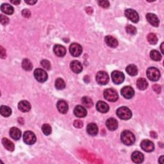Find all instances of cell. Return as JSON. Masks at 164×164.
<instances>
[{"instance_id": "52a82bcc", "label": "cell", "mask_w": 164, "mask_h": 164, "mask_svg": "<svg viewBox=\"0 0 164 164\" xmlns=\"http://www.w3.org/2000/svg\"><path fill=\"white\" fill-rule=\"evenodd\" d=\"M23 140L26 144L32 145L36 142V136L31 131H27L23 135Z\"/></svg>"}, {"instance_id": "e575fe53", "label": "cell", "mask_w": 164, "mask_h": 164, "mask_svg": "<svg viewBox=\"0 0 164 164\" xmlns=\"http://www.w3.org/2000/svg\"><path fill=\"white\" fill-rule=\"evenodd\" d=\"M42 132L45 135H50L51 134V132H52V129H51V126L48 124H45L42 125Z\"/></svg>"}, {"instance_id": "7c38bea8", "label": "cell", "mask_w": 164, "mask_h": 164, "mask_svg": "<svg viewBox=\"0 0 164 164\" xmlns=\"http://www.w3.org/2000/svg\"><path fill=\"white\" fill-rule=\"evenodd\" d=\"M141 148L146 152H152L155 149V145L149 140H144L140 144Z\"/></svg>"}, {"instance_id": "7a4b0ae2", "label": "cell", "mask_w": 164, "mask_h": 164, "mask_svg": "<svg viewBox=\"0 0 164 164\" xmlns=\"http://www.w3.org/2000/svg\"><path fill=\"white\" fill-rule=\"evenodd\" d=\"M117 116L123 120H128L132 116V113L129 109L126 106L120 107L117 110Z\"/></svg>"}, {"instance_id": "44dd1931", "label": "cell", "mask_w": 164, "mask_h": 164, "mask_svg": "<svg viewBox=\"0 0 164 164\" xmlns=\"http://www.w3.org/2000/svg\"><path fill=\"white\" fill-rule=\"evenodd\" d=\"M105 42L106 45L110 48H116L117 46H118V41L117 40L110 36V35H108V36H106L105 37Z\"/></svg>"}, {"instance_id": "60d3db41", "label": "cell", "mask_w": 164, "mask_h": 164, "mask_svg": "<svg viewBox=\"0 0 164 164\" xmlns=\"http://www.w3.org/2000/svg\"><path fill=\"white\" fill-rule=\"evenodd\" d=\"M83 123L80 121V120H76L74 122V127L77 128H81L83 126Z\"/></svg>"}, {"instance_id": "f546056e", "label": "cell", "mask_w": 164, "mask_h": 164, "mask_svg": "<svg viewBox=\"0 0 164 164\" xmlns=\"http://www.w3.org/2000/svg\"><path fill=\"white\" fill-rule=\"evenodd\" d=\"M22 67H23V68L25 71H29L32 69L33 65L30 60L26 59H24L23 62H22Z\"/></svg>"}, {"instance_id": "bcb514c9", "label": "cell", "mask_w": 164, "mask_h": 164, "mask_svg": "<svg viewBox=\"0 0 164 164\" xmlns=\"http://www.w3.org/2000/svg\"><path fill=\"white\" fill-rule=\"evenodd\" d=\"M163 156L160 157V158H159V163H162V164L163 163V162L162 161V160H163Z\"/></svg>"}, {"instance_id": "f6af8a7d", "label": "cell", "mask_w": 164, "mask_h": 164, "mask_svg": "<svg viewBox=\"0 0 164 164\" xmlns=\"http://www.w3.org/2000/svg\"><path fill=\"white\" fill-rule=\"evenodd\" d=\"M10 3L17 5H19L21 3V2L20 1H10Z\"/></svg>"}, {"instance_id": "e0dca14e", "label": "cell", "mask_w": 164, "mask_h": 164, "mask_svg": "<svg viewBox=\"0 0 164 164\" xmlns=\"http://www.w3.org/2000/svg\"><path fill=\"white\" fill-rule=\"evenodd\" d=\"M70 67L72 71L74 73H80L83 70L82 63L77 60L73 61L70 64Z\"/></svg>"}, {"instance_id": "4dcf8cb0", "label": "cell", "mask_w": 164, "mask_h": 164, "mask_svg": "<svg viewBox=\"0 0 164 164\" xmlns=\"http://www.w3.org/2000/svg\"><path fill=\"white\" fill-rule=\"evenodd\" d=\"M150 57L155 61H160L162 59L161 54L157 50H152L150 53Z\"/></svg>"}, {"instance_id": "ba28073f", "label": "cell", "mask_w": 164, "mask_h": 164, "mask_svg": "<svg viewBox=\"0 0 164 164\" xmlns=\"http://www.w3.org/2000/svg\"><path fill=\"white\" fill-rule=\"evenodd\" d=\"M112 79L115 84H121L124 80V75L121 71H114L112 73Z\"/></svg>"}, {"instance_id": "4316f807", "label": "cell", "mask_w": 164, "mask_h": 164, "mask_svg": "<svg viewBox=\"0 0 164 164\" xmlns=\"http://www.w3.org/2000/svg\"><path fill=\"white\" fill-rule=\"evenodd\" d=\"M2 144L8 151H13L14 150V144L12 142H11L7 138H3L2 139Z\"/></svg>"}, {"instance_id": "5b68a950", "label": "cell", "mask_w": 164, "mask_h": 164, "mask_svg": "<svg viewBox=\"0 0 164 164\" xmlns=\"http://www.w3.org/2000/svg\"><path fill=\"white\" fill-rule=\"evenodd\" d=\"M34 76L35 79L40 83L45 82L48 80L47 73L42 69H37L34 71Z\"/></svg>"}, {"instance_id": "f35d334b", "label": "cell", "mask_w": 164, "mask_h": 164, "mask_svg": "<svg viewBox=\"0 0 164 164\" xmlns=\"http://www.w3.org/2000/svg\"><path fill=\"white\" fill-rule=\"evenodd\" d=\"M98 4L103 8H108L110 7V3H109L108 1H99L98 2Z\"/></svg>"}, {"instance_id": "d590c367", "label": "cell", "mask_w": 164, "mask_h": 164, "mask_svg": "<svg viewBox=\"0 0 164 164\" xmlns=\"http://www.w3.org/2000/svg\"><path fill=\"white\" fill-rule=\"evenodd\" d=\"M126 30L127 33L130 35H135L137 34V29L135 26L132 25H128L126 27Z\"/></svg>"}, {"instance_id": "7402d4cb", "label": "cell", "mask_w": 164, "mask_h": 164, "mask_svg": "<svg viewBox=\"0 0 164 164\" xmlns=\"http://www.w3.org/2000/svg\"><path fill=\"white\" fill-rule=\"evenodd\" d=\"M96 108L101 113H106L109 110V106L105 102L100 101L96 104Z\"/></svg>"}, {"instance_id": "277c9868", "label": "cell", "mask_w": 164, "mask_h": 164, "mask_svg": "<svg viewBox=\"0 0 164 164\" xmlns=\"http://www.w3.org/2000/svg\"><path fill=\"white\" fill-rule=\"evenodd\" d=\"M147 76L150 80L156 82L160 78V73L156 68H150L147 70Z\"/></svg>"}, {"instance_id": "8992f818", "label": "cell", "mask_w": 164, "mask_h": 164, "mask_svg": "<svg viewBox=\"0 0 164 164\" xmlns=\"http://www.w3.org/2000/svg\"><path fill=\"white\" fill-rule=\"evenodd\" d=\"M96 81L100 85H105L108 83L109 77L106 72L100 71L96 74Z\"/></svg>"}, {"instance_id": "9a60e30c", "label": "cell", "mask_w": 164, "mask_h": 164, "mask_svg": "<svg viewBox=\"0 0 164 164\" xmlns=\"http://www.w3.org/2000/svg\"><path fill=\"white\" fill-rule=\"evenodd\" d=\"M57 107L58 110L61 114H66L69 109L68 104L67 103L66 101H65L64 100L59 101L57 104Z\"/></svg>"}, {"instance_id": "b9f144b4", "label": "cell", "mask_w": 164, "mask_h": 164, "mask_svg": "<svg viewBox=\"0 0 164 164\" xmlns=\"http://www.w3.org/2000/svg\"><path fill=\"white\" fill-rule=\"evenodd\" d=\"M152 89H153V91L155 92H157L158 94L160 93L161 92V90H162L161 89V87L159 85H158V84H155V85H154L153 86H152Z\"/></svg>"}, {"instance_id": "3957f363", "label": "cell", "mask_w": 164, "mask_h": 164, "mask_svg": "<svg viewBox=\"0 0 164 164\" xmlns=\"http://www.w3.org/2000/svg\"><path fill=\"white\" fill-rule=\"evenodd\" d=\"M103 95H104V97L108 101L115 102L119 99V95L117 91L113 89H105Z\"/></svg>"}, {"instance_id": "ee69618b", "label": "cell", "mask_w": 164, "mask_h": 164, "mask_svg": "<svg viewBox=\"0 0 164 164\" xmlns=\"http://www.w3.org/2000/svg\"><path fill=\"white\" fill-rule=\"evenodd\" d=\"M25 3L29 5H34L37 3V1H25Z\"/></svg>"}, {"instance_id": "7dc6e473", "label": "cell", "mask_w": 164, "mask_h": 164, "mask_svg": "<svg viewBox=\"0 0 164 164\" xmlns=\"http://www.w3.org/2000/svg\"><path fill=\"white\" fill-rule=\"evenodd\" d=\"M163 43H162V45H161V46H160L161 51H162V53L163 54V53H164V51H163Z\"/></svg>"}, {"instance_id": "836d02e7", "label": "cell", "mask_w": 164, "mask_h": 164, "mask_svg": "<svg viewBox=\"0 0 164 164\" xmlns=\"http://www.w3.org/2000/svg\"><path fill=\"white\" fill-rule=\"evenodd\" d=\"M148 40L151 44V45H156L158 42V38L157 35L152 33H151L148 35Z\"/></svg>"}, {"instance_id": "7bdbcfd3", "label": "cell", "mask_w": 164, "mask_h": 164, "mask_svg": "<svg viewBox=\"0 0 164 164\" xmlns=\"http://www.w3.org/2000/svg\"><path fill=\"white\" fill-rule=\"evenodd\" d=\"M0 54H1L2 59H5L6 57V50L3 48V46L0 47Z\"/></svg>"}, {"instance_id": "83f0119b", "label": "cell", "mask_w": 164, "mask_h": 164, "mask_svg": "<svg viewBox=\"0 0 164 164\" xmlns=\"http://www.w3.org/2000/svg\"><path fill=\"white\" fill-rule=\"evenodd\" d=\"M127 73L130 76H136L138 74V69L135 65L130 64L126 68Z\"/></svg>"}, {"instance_id": "1f68e13d", "label": "cell", "mask_w": 164, "mask_h": 164, "mask_svg": "<svg viewBox=\"0 0 164 164\" xmlns=\"http://www.w3.org/2000/svg\"><path fill=\"white\" fill-rule=\"evenodd\" d=\"M83 105L87 108H91L93 106L92 100L89 97H83L82 99Z\"/></svg>"}, {"instance_id": "5bb4252c", "label": "cell", "mask_w": 164, "mask_h": 164, "mask_svg": "<svg viewBox=\"0 0 164 164\" xmlns=\"http://www.w3.org/2000/svg\"><path fill=\"white\" fill-rule=\"evenodd\" d=\"M74 114L77 117H84L87 115L86 108L81 105L76 106L74 109Z\"/></svg>"}, {"instance_id": "603a6c76", "label": "cell", "mask_w": 164, "mask_h": 164, "mask_svg": "<svg viewBox=\"0 0 164 164\" xmlns=\"http://www.w3.org/2000/svg\"><path fill=\"white\" fill-rule=\"evenodd\" d=\"M10 136L14 140H17L21 137V130L16 127H13L10 129Z\"/></svg>"}, {"instance_id": "ab89813d", "label": "cell", "mask_w": 164, "mask_h": 164, "mask_svg": "<svg viewBox=\"0 0 164 164\" xmlns=\"http://www.w3.org/2000/svg\"><path fill=\"white\" fill-rule=\"evenodd\" d=\"M22 15H23L24 17L28 18L31 16V12L28 9H24L23 11H22Z\"/></svg>"}, {"instance_id": "2e32d148", "label": "cell", "mask_w": 164, "mask_h": 164, "mask_svg": "<svg viewBox=\"0 0 164 164\" xmlns=\"http://www.w3.org/2000/svg\"><path fill=\"white\" fill-rule=\"evenodd\" d=\"M54 53L59 57H63L66 54V49L65 48L60 45H56L53 48Z\"/></svg>"}, {"instance_id": "ac0fdd59", "label": "cell", "mask_w": 164, "mask_h": 164, "mask_svg": "<svg viewBox=\"0 0 164 164\" xmlns=\"http://www.w3.org/2000/svg\"><path fill=\"white\" fill-rule=\"evenodd\" d=\"M18 108L22 112H28L30 110L31 105L28 101L26 100L21 101L18 103Z\"/></svg>"}, {"instance_id": "4fadbf2b", "label": "cell", "mask_w": 164, "mask_h": 164, "mask_svg": "<svg viewBox=\"0 0 164 164\" xmlns=\"http://www.w3.org/2000/svg\"><path fill=\"white\" fill-rule=\"evenodd\" d=\"M146 19L149 23L155 27H158L159 25V19L158 17L152 13H148L146 15Z\"/></svg>"}, {"instance_id": "6da1fadb", "label": "cell", "mask_w": 164, "mask_h": 164, "mask_svg": "<svg viewBox=\"0 0 164 164\" xmlns=\"http://www.w3.org/2000/svg\"><path fill=\"white\" fill-rule=\"evenodd\" d=\"M121 139L122 143L126 146L132 145L135 142V137L134 134L128 130H125L122 133Z\"/></svg>"}, {"instance_id": "cb8c5ba5", "label": "cell", "mask_w": 164, "mask_h": 164, "mask_svg": "<svg viewBox=\"0 0 164 164\" xmlns=\"http://www.w3.org/2000/svg\"><path fill=\"white\" fill-rule=\"evenodd\" d=\"M87 132L89 135L91 136H95L98 134V128L95 123H90L87 125Z\"/></svg>"}, {"instance_id": "9c48e42d", "label": "cell", "mask_w": 164, "mask_h": 164, "mask_svg": "<svg viewBox=\"0 0 164 164\" xmlns=\"http://www.w3.org/2000/svg\"><path fill=\"white\" fill-rule=\"evenodd\" d=\"M70 53L72 56L74 57H78L82 53V47L77 43H73L69 47Z\"/></svg>"}, {"instance_id": "8d00e7d4", "label": "cell", "mask_w": 164, "mask_h": 164, "mask_svg": "<svg viewBox=\"0 0 164 164\" xmlns=\"http://www.w3.org/2000/svg\"><path fill=\"white\" fill-rule=\"evenodd\" d=\"M41 65L43 67L44 69L46 70H49L51 69V63L49 60H42L40 62Z\"/></svg>"}, {"instance_id": "30bf717a", "label": "cell", "mask_w": 164, "mask_h": 164, "mask_svg": "<svg viewBox=\"0 0 164 164\" xmlns=\"http://www.w3.org/2000/svg\"><path fill=\"white\" fill-rule=\"evenodd\" d=\"M125 15L130 21H132L133 23H137L139 21V16L138 13L135 10L133 9H127L125 10Z\"/></svg>"}, {"instance_id": "d6a6232c", "label": "cell", "mask_w": 164, "mask_h": 164, "mask_svg": "<svg viewBox=\"0 0 164 164\" xmlns=\"http://www.w3.org/2000/svg\"><path fill=\"white\" fill-rule=\"evenodd\" d=\"M55 87L58 90H63L65 87V83L63 79L58 78L55 82Z\"/></svg>"}, {"instance_id": "d4e9b609", "label": "cell", "mask_w": 164, "mask_h": 164, "mask_svg": "<svg viewBox=\"0 0 164 164\" xmlns=\"http://www.w3.org/2000/svg\"><path fill=\"white\" fill-rule=\"evenodd\" d=\"M1 10L3 13L7 15H12L14 11L13 7L8 3L2 4L1 6Z\"/></svg>"}, {"instance_id": "8fae6325", "label": "cell", "mask_w": 164, "mask_h": 164, "mask_svg": "<svg viewBox=\"0 0 164 164\" xmlns=\"http://www.w3.org/2000/svg\"><path fill=\"white\" fill-rule=\"evenodd\" d=\"M121 94L126 99H131L135 94V92L132 87L129 86H125L121 89Z\"/></svg>"}, {"instance_id": "484cf974", "label": "cell", "mask_w": 164, "mask_h": 164, "mask_svg": "<svg viewBox=\"0 0 164 164\" xmlns=\"http://www.w3.org/2000/svg\"><path fill=\"white\" fill-rule=\"evenodd\" d=\"M137 86L140 90L144 91L148 88V83L145 78H141L138 79V80L137 82Z\"/></svg>"}, {"instance_id": "f1b7e54d", "label": "cell", "mask_w": 164, "mask_h": 164, "mask_svg": "<svg viewBox=\"0 0 164 164\" xmlns=\"http://www.w3.org/2000/svg\"><path fill=\"white\" fill-rule=\"evenodd\" d=\"M0 113L3 117H7L12 114V110L11 108L7 106L2 105L0 108Z\"/></svg>"}, {"instance_id": "74e56055", "label": "cell", "mask_w": 164, "mask_h": 164, "mask_svg": "<svg viewBox=\"0 0 164 164\" xmlns=\"http://www.w3.org/2000/svg\"><path fill=\"white\" fill-rule=\"evenodd\" d=\"M0 18H1V23L3 25H7L8 23L9 19L7 16L2 14L0 16Z\"/></svg>"}, {"instance_id": "ffe728a7", "label": "cell", "mask_w": 164, "mask_h": 164, "mask_svg": "<svg viewBox=\"0 0 164 164\" xmlns=\"http://www.w3.org/2000/svg\"><path fill=\"white\" fill-rule=\"evenodd\" d=\"M106 125L109 130L114 131L118 128V122L114 118H110L106 121Z\"/></svg>"}, {"instance_id": "d6986e66", "label": "cell", "mask_w": 164, "mask_h": 164, "mask_svg": "<svg viewBox=\"0 0 164 164\" xmlns=\"http://www.w3.org/2000/svg\"><path fill=\"white\" fill-rule=\"evenodd\" d=\"M132 160L135 163H141L144 160V155L139 151H135L132 155Z\"/></svg>"}]
</instances>
